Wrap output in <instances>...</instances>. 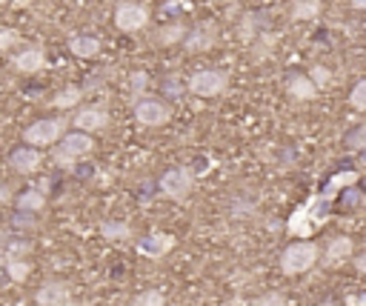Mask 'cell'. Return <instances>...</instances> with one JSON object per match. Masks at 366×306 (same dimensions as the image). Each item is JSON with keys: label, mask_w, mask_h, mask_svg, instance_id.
<instances>
[{"label": "cell", "mask_w": 366, "mask_h": 306, "mask_svg": "<svg viewBox=\"0 0 366 306\" xmlns=\"http://www.w3.org/2000/svg\"><path fill=\"white\" fill-rule=\"evenodd\" d=\"M317 260H320L317 243L303 241V243L286 246V252L281 255V269H284L286 275H303V272H309L312 267H317Z\"/></svg>", "instance_id": "obj_1"}, {"label": "cell", "mask_w": 366, "mask_h": 306, "mask_svg": "<svg viewBox=\"0 0 366 306\" xmlns=\"http://www.w3.org/2000/svg\"><path fill=\"white\" fill-rule=\"evenodd\" d=\"M66 135V120L63 117H43L34 120L32 126H26L23 141L32 146H52Z\"/></svg>", "instance_id": "obj_2"}, {"label": "cell", "mask_w": 366, "mask_h": 306, "mask_svg": "<svg viewBox=\"0 0 366 306\" xmlns=\"http://www.w3.org/2000/svg\"><path fill=\"white\" fill-rule=\"evenodd\" d=\"M226 86H229V75L220 69H203L189 77V92L195 98H217L226 92Z\"/></svg>", "instance_id": "obj_3"}, {"label": "cell", "mask_w": 366, "mask_h": 306, "mask_svg": "<svg viewBox=\"0 0 366 306\" xmlns=\"http://www.w3.org/2000/svg\"><path fill=\"white\" fill-rule=\"evenodd\" d=\"M195 189V174L189 166H177V169H169L163 178H160V192L172 200H187L189 192Z\"/></svg>", "instance_id": "obj_4"}, {"label": "cell", "mask_w": 366, "mask_h": 306, "mask_svg": "<svg viewBox=\"0 0 366 306\" xmlns=\"http://www.w3.org/2000/svg\"><path fill=\"white\" fill-rule=\"evenodd\" d=\"M61 146H58V160L61 163H72V160H80V158H86V155H92V149H95V141H92L86 132H66L61 141H58Z\"/></svg>", "instance_id": "obj_5"}, {"label": "cell", "mask_w": 366, "mask_h": 306, "mask_svg": "<svg viewBox=\"0 0 366 306\" xmlns=\"http://www.w3.org/2000/svg\"><path fill=\"white\" fill-rule=\"evenodd\" d=\"M149 23V12L141 4H118L115 9V26L120 32H141Z\"/></svg>", "instance_id": "obj_6"}, {"label": "cell", "mask_w": 366, "mask_h": 306, "mask_svg": "<svg viewBox=\"0 0 366 306\" xmlns=\"http://www.w3.org/2000/svg\"><path fill=\"white\" fill-rule=\"evenodd\" d=\"M34 303L37 306H75V298L69 292L66 283L61 281H49V283H43L34 295Z\"/></svg>", "instance_id": "obj_7"}, {"label": "cell", "mask_w": 366, "mask_h": 306, "mask_svg": "<svg viewBox=\"0 0 366 306\" xmlns=\"http://www.w3.org/2000/svg\"><path fill=\"white\" fill-rule=\"evenodd\" d=\"M169 115H172L169 106L160 101H152V98H144L134 106V120L141 126H163L169 120Z\"/></svg>", "instance_id": "obj_8"}, {"label": "cell", "mask_w": 366, "mask_h": 306, "mask_svg": "<svg viewBox=\"0 0 366 306\" xmlns=\"http://www.w3.org/2000/svg\"><path fill=\"white\" fill-rule=\"evenodd\" d=\"M349 257H355V243H352V238H335L329 246H327V252H324V257L317 260V264H324V267H341V264H346Z\"/></svg>", "instance_id": "obj_9"}, {"label": "cell", "mask_w": 366, "mask_h": 306, "mask_svg": "<svg viewBox=\"0 0 366 306\" xmlns=\"http://www.w3.org/2000/svg\"><path fill=\"white\" fill-rule=\"evenodd\" d=\"M72 123L80 129V132H101V129L109 123V115H106V109H101V106H89V109H80L75 117H72Z\"/></svg>", "instance_id": "obj_10"}, {"label": "cell", "mask_w": 366, "mask_h": 306, "mask_svg": "<svg viewBox=\"0 0 366 306\" xmlns=\"http://www.w3.org/2000/svg\"><path fill=\"white\" fill-rule=\"evenodd\" d=\"M9 163H12V169L20 172V174H32V172H37V169L43 166V155L37 152V146H20V149L12 152Z\"/></svg>", "instance_id": "obj_11"}, {"label": "cell", "mask_w": 366, "mask_h": 306, "mask_svg": "<svg viewBox=\"0 0 366 306\" xmlns=\"http://www.w3.org/2000/svg\"><path fill=\"white\" fill-rule=\"evenodd\" d=\"M43 63H46L43 46H26L23 52L15 55V69L23 72V75H34L37 69H43Z\"/></svg>", "instance_id": "obj_12"}, {"label": "cell", "mask_w": 366, "mask_h": 306, "mask_svg": "<svg viewBox=\"0 0 366 306\" xmlns=\"http://www.w3.org/2000/svg\"><path fill=\"white\" fill-rule=\"evenodd\" d=\"M286 92L295 98V101H312L317 95V86L312 83L309 75H292L286 80Z\"/></svg>", "instance_id": "obj_13"}, {"label": "cell", "mask_w": 366, "mask_h": 306, "mask_svg": "<svg viewBox=\"0 0 366 306\" xmlns=\"http://www.w3.org/2000/svg\"><path fill=\"white\" fill-rule=\"evenodd\" d=\"M172 246H175V238L163 235V232H152L146 241H141V252L149 255V257H163Z\"/></svg>", "instance_id": "obj_14"}, {"label": "cell", "mask_w": 366, "mask_h": 306, "mask_svg": "<svg viewBox=\"0 0 366 306\" xmlns=\"http://www.w3.org/2000/svg\"><path fill=\"white\" fill-rule=\"evenodd\" d=\"M69 52L75 55V58H95L98 52H101V40L98 37H89V34H77V37H72L69 40Z\"/></svg>", "instance_id": "obj_15"}, {"label": "cell", "mask_w": 366, "mask_h": 306, "mask_svg": "<svg viewBox=\"0 0 366 306\" xmlns=\"http://www.w3.org/2000/svg\"><path fill=\"white\" fill-rule=\"evenodd\" d=\"M320 15V0H292L295 20H315Z\"/></svg>", "instance_id": "obj_16"}, {"label": "cell", "mask_w": 366, "mask_h": 306, "mask_svg": "<svg viewBox=\"0 0 366 306\" xmlns=\"http://www.w3.org/2000/svg\"><path fill=\"white\" fill-rule=\"evenodd\" d=\"M43 206H46V195L40 189H29V192H23L18 198V209L20 212H40Z\"/></svg>", "instance_id": "obj_17"}, {"label": "cell", "mask_w": 366, "mask_h": 306, "mask_svg": "<svg viewBox=\"0 0 366 306\" xmlns=\"http://www.w3.org/2000/svg\"><path fill=\"white\" fill-rule=\"evenodd\" d=\"M80 89L77 86H69V89H63V92H58L55 98H52V106L55 109H72V106H77L80 103Z\"/></svg>", "instance_id": "obj_18"}, {"label": "cell", "mask_w": 366, "mask_h": 306, "mask_svg": "<svg viewBox=\"0 0 366 306\" xmlns=\"http://www.w3.org/2000/svg\"><path fill=\"white\" fill-rule=\"evenodd\" d=\"M101 235L109 238V241H123V238L132 235V227H129V224H120V221H106V224L101 227Z\"/></svg>", "instance_id": "obj_19"}, {"label": "cell", "mask_w": 366, "mask_h": 306, "mask_svg": "<svg viewBox=\"0 0 366 306\" xmlns=\"http://www.w3.org/2000/svg\"><path fill=\"white\" fill-rule=\"evenodd\" d=\"M132 306H166V295L158 292V289H149V292L137 295V298L132 300Z\"/></svg>", "instance_id": "obj_20"}, {"label": "cell", "mask_w": 366, "mask_h": 306, "mask_svg": "<svg viewBox=\"0 0 366 306\" xmlns=\"http://www.w3.org/2000/svg\"><path fill=\"white\" fill-rule=\"evenodd\" d=\"M6 269H9V278H12V281H18V283H20V281H26V278H29V272H32V267H29V264H23V260H18V257H12V260H9Z\"/></svg>", "instance_id": "obj_21"}, {"label": "cell", "mask_w": 366, "mask_h": 306, "mask_svg": "<svg viewBox=\"0 0 366 306\" xmlns=\"http://www.w3.org/2000/svg\"><path fill=\"white\" fill-rule=\"evenodd\" d=\"M346 146H349V149H355V152H363V149H366V123H363V126H358L355 132H349V135H346Z\"/></svg>", "instance_id": "obj_22"}, {"label": "cell", "mask_w": 366, "mask_h": 306, "mask_svg": "<svg viewBox=\"0 0 366 306\" xmlns=\"http://www.w3.org/2000/svg\"><path fill=\"white\" fill-rule=\"evenodd\" d=\"M349 103L358 109V112H366V77L360 83H355V89L349 95Z\"/></svg>", "instance_id": "obj_23"}, {"label": "cell", "mask_w": 366, "mask_h": 306, "mask_svg": "<svg viewBox=\"0 0 366 306\" xmlns=\"http://www.w3.org/2000/svg\"><path fill=\"white\" fill-rule=\"evenodd\" d=\"M252 306H289V300H286L281 292H266V295H260Z\"/></svg>", "instance_id": "obj_24"}, {"label": "cell", "mask_w": 366, "mask_h": 306, "mask_svg": "<svg viewBox=\"0 0 366 306\" xmlns=\"http://www.w3.org/2000/svg\"><path fill=\"white\" fill-rule=\"evenodd\" d=\"M18 40H20V34L15 29H0V52H9Z\"/></svg>", "instance_id": "obj_25"}, {"label": "cell", "mask_w": 366, "mask_h": 306, "mask_svg": "<svg viewBox=\"0 0 366 306\" xmlns=\"http://www.w3.org/2000/svg\"><path fill=\"white\" fill-rule=\"evenodd\" d=\"M309 77H312V83L320 89V86H327V83H329V69H324V66H315V69L309 72Z\"/></svg>", "instance_id": "obj_26"}, {"label": "cell", "mask_w": 366, "mask_h": 306, "mask_svg": "<svg viewBox=\"0 0 366 306\" xmlns=\"http://www.w3.org/2000/svg\"><path fill=\"white\" fill-rule=\"evenodd\" d=\"M183 34H187V29H183L180 23H175V26H166V32H163V43H175V40H180Z\"/></svg>", "instance_id": "obj_27"}, {"label": "cell", "mask_w": 366, "mask_h": 306, "mask_svg": "<svg viewBox=\"0 0 366 306\" xmlns=\"http://www.w3.org/2000/svg\"><path fill=\"white\" fill-rule=\"evenodd\" d=\"M355 267H358V272H363V275H366V252H360V255L355 257Z\"/></svg>", "instance_id": "obj_28"}, {"label": "cell", "mask_w": 366, "mask_h": 306, "mask_svg": "<svg viewBox=\"0 0 366 306\" xmlns=\"http://www.w3.org/2000/svg\"><path fill=\"white\" fill-rule=\"evenodd\" d=\"M9 198H12L9 186H0V206H6V203H9Z\"/></svg>", "instance_id": "obj_29"}, {"label": "cell", "mask_w": 366, "mask_h": 306, "mask_svg": "<svg viewBox=\"0 0 366 306\" xmlns=\"http://www.w3.org/2000/svg\"><path fill=\"white\" fill-rule=\"evenodd\" d=\"M352 6L360 9V12H366V0H352Z\"/></svg>", "instance_id": "obj_30"}]
</instances>
